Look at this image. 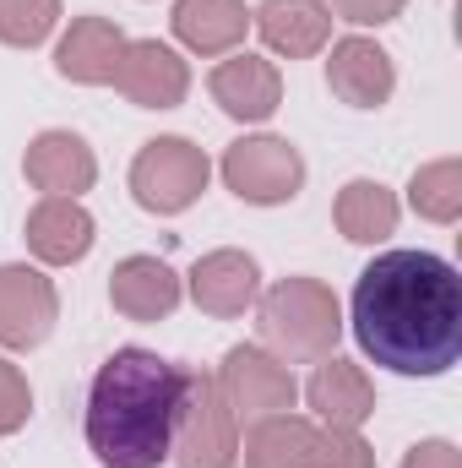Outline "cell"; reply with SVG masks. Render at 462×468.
Wrapping results in <instances>:
<instances>
[{
    "instance_id": "obj_1",
    "label": "cell",
    "mask_w": 462,
    "mask_h": 468,
    "mask_svg": "<svg viewBox=\"0 0 462 468\" xmlns=\"http://www.w3.org/2000/svg\"><path fill=\"white\" fill-rule=\"evenodd\" d=\"M364 359L392 376H446L462 354V278L436 250H381L348 300Z\"/></svg>"
},
{
    "instance_id": "obj_2",
    "label": "cell",
    "mask_w": 462,
    "mask_h": 468,
    "mask_svg": "<svg viewBox=\"0 0 462 468\" xmlns=\"http://www.w3.org/2000/svg\"><path fill=\"white\" fill-rule=\"evenodd\" d=\"M174 409H180V365L142 344H125L99 365L88 387V414H82L88 452L99 458V468L169 463Z\"/></svg>"
},
{
    "instance_id": "obj_3",
    "label": "cell",
    "mask_w": 462,
    "mask_h": 468,
    "mask_svg": "<svg viewBox=\"0 0 462 468\" xmlns=\"http://www.w3.org/2000/svg\"><path fill=\"white\" fill-rule=\"evenodd\" d=\"M256 333H261V349L278 354L283 365H316V359L338 354L343 305L321 278L294 272L256 294Z\"/></svg>"
},
{
    "instance_id": "obj_4",
    "label": "cell",
    "mask_w": 462,
    "mask_h": 468,
    "mask_svg": "<svg viewBox=\"0 0 462 468\" xmlns=\"http://www.w3.org/2000/svg\"><path fill=\"white\" fill-rule=\"evenodd\" d=\"M174 468H239V420L224 403L213 370H180V409H174Z\"/></svg>"
},
{
    "instance_id": "obj_5",
    "label": "cell",
    "mask_w": 462,
    "mask_h": 468,
    "mask_svg": "<svg viewBox=\"0 0 462 468\" xmlns=\"http://www.w3.org/2000/svg\"><path fill=\"white\" fill-rule=\"evenodd\" d=\"M207 180H213V158L191 136H152L131 158V197L142 213H158V218L196 207Z\"/></svg>"
},
{
    "instance_id": "obj_6",
    "label": "cell",
    "mask_w": 462,
    "mask_h": 468,
    "mask_svg": "<svg viewBox=\"0 0 462 468\" xmlns=\"http://www.w3.org/2000/svg\"><path fill=\"white\" fill-rule=\"evenodd\" d=\"M218 175L239 202L250 207H283L305 191V158L289 136H239L224 147L218 158Z\"/></svg>"
},
{
    "instance_id": "obj_7",
    "label": "cell",
    "mask_w": 462,
    "mask_h": 468,
    "mask_svg": "<svg viewBox=\"0 0 462 468\" xmlns=\"http://www.w3.org/2000/svg\"><path fill=\"white\" fill-rule=\"evenodd\" d=\"M213 381H218V392H224V403L234 409L239 425L267 420V414H289L294 398H299L294 365H283L278 354H267L261 344H234Z\"/></svg>"
},
{
    "instance_id": "obj_8",
    "label": "cell",
    "mask_w": 462,
    "mask_h": 468,
    "mask_svg": "<svg viewBox=\"0 0 462 468\" xmlns=\"http://www.w3.org/2000/svg\"><path fill=\"white\" fill-rule=\"evenodd\" d=\"M60 322V294L44 267L0 261V349H38Z\"/></svg>"
},
{
    "instance_id": "obj_9",
    "label": "cell",
    "mask_w": 462,
    "mask_h": 468,
    "mask_svg": "<svg viewBox=\"0 0 462 468\" xmlns=\"http://www.w3.org/2000/svg\"><path fill=\"white\" fill-rule=\"evenodd\" d=\"M110 88H120V99L136 110H180L191 93V66L163 38H125L120 71Z\"/></svg>"
},
{
    "instance_id": "obj_10",
    "label": "cell",
    "mask_w": 462,
    "mask_h": 468,
    "mask_svg": "<svg viewBox=\"0 0 462 468\" xmlns=\"http://www.w3.org/2000/svg\"><path fill=\"white\" fill-rule=\"evenodd\" d=\"M207 93H213V104H218L229 120H239V125H261V120L278 115V104H283V77H278V66H272L267 55L234 49V55H224V60L213 66Z\"/></svg>"
},
{
    "instance_id": "obj_11",
    "label": "cell",
    "mask_w": 462,
    "mask_h": 468,
    "mask_svg": "<svg viewBox=\"0 0 462 468\" xmlns=\"http://www.w3.org/2000/svg\"><path fill=\"white\" fill-rule=\"evenodd\" d=\"M185 294L196 300L202 316L234 322V316H245V311L256 305V294H261V267H256L250 250H234V245L207 250V256H196V267L185 272Z\"/></svg>"
},
{
    "instance_id": "obj_12",
    "label": "cell",
    "mask_w": 462,
    "mask_h": 468,
    "mask_svg": "<svg viewBox=\"0 0 462 468\" xmlns=\"http://www.w3.org/2000/svg\"><path fill=\"white\" fill-rule=\"evenodd\" d=\"M22 175H27V186L38 197H77L82 202V191H93V180H99V158H93L88 136L49 125V131H38L27 142Z\"/></svg>"
},
{
    "instance_id": "obj_13",
    "label": "cell",
    "mask_w": 462,
    "mask_h": 468,
    "mask_svg": "<svg viewBox=\"0 0 462 468\" xmlns=\"http://www.w3.org/2000/svg\"><path fill=\"white\" fill-rule=\"evenodd\" d=\"M327 88L348 110H381L397 93V66L370 33H348L327 49Z\"/></svg>"
},
{
    "instance_id": "obj_14",
    "label": "cell",
    "mask_w": 462,
    "mask_h": 468,
    "mask_svg": "<svg viewBox=\"0 0 462 468\" xmlns=\"http://www.w3.org/2000/svg\"><path fill=\"white\" fill-rule=\"evenodd\" d=\"M22 239H27L38 267H77L93 250L99 224H93V213L77 197H38L27 224H22Z\"/></svg>"
},
{
    "instance_id": "obj_15",
    "label": "cell",
    "mask_w": 462,
    "mask_h": 468,
    "mask_svg": "<svg viewBox=\"0 0 462 468\" xmlns=\"http://www.w3.org/2000/svg\"><path fill=\"white\" fill-rule=\"evenodd\" d=\"M185 300V278L163 256H125L110 272V305L125 322H169Z\"/></svg>"
},
{
    "instance_id": "obj_16",
    "label": "cell",
    "mask_w": 462,
    "mask_h": 468,
    "mask_svg": "<svg viewBox=\"0 0 462 468\" xmlns=\"http://www.w3.org/2000/svg\"><path fill=\"white\" fill-rule=\"evenodd\" d=\"M305 403H310L316 425L359 431L375 414V381L364 376V365H353L343 354H327V359H316V370L305 381Z\"/></svg>"
},
{
    "instance_id": "obj_17",
    "label": "cell",
    "mask_w": 462,
    "mask_h": 468,
    "mask_svg": "<svg viewBox=\"0 0 462 468\" xmlns=\"http://www.w3.org/2000/svg\"><path fill=\"white\" fill-rule=\"evenodd\" d=\"M250 27L278 60H310L332 44V11L321 0H261L250 11Z\"/></svg>"
},
{
    "instance_id": "obj_18",
    "label": "cell",
    "mask_w": 462,
    "mask_h": 468,
    "mask_svg": "<svg viewBox=\"0 0 462 468\" xmlns=\"http://www.w3.org/2000/svg\"><path fill=\"white\" fill-rule=\"evenodd\" d=\"M120 49H125V33L110 16H77L60 44H55V71L77 88H110L120 71Z\"/></svg>"
},
{
    "instance_id": "obj_19",
    "label": "cell",
    "mask_w": 462,
    "mask_h": 468,
    "mask_svg": "<svg viewBox=\"0 0 462 468\" xmlns=\"http://www.w3.org/2000/svg\"><path fill=\"white\" fill-rule=\"evenodd\" d=\"M174 38L202 55V60H224L245 44L250 33V5L245 0H174Z\"/></svg>"
},
{
    "instance_id": "obj_20",
    "label": "cell",
    "mask_w": 462,
    "mask_h": 468,
    "mask_svg": "<svg viewBox=\"0 0 462 468\" xmlns=\"http://www.w3.org/2000/svg\"><path fill=\"white\" fill-rule=\"evenodd\" d=\"M321 425L310 414H267L250 420V431L239 436V463L245 468H310Z\"/></svg>"
},
{
    "instance_id": "obj_21",
    "label": "cell",
    "mask_w": 462,
    "mask_h": 468,
    "mask_svg": "<svg viewBox=\"0 0 462 468\" xmlns=\"http://www.w3.org/2000/svg\"><path fill=\"white\" fill-rule=\"evenodd\" d=\"M397 218H403V202L381 186V180H348L332 202V224L343 239L353 245H381L397 234Z\"/></svg>"
},
{
    "instance_id": "obj_22",
    "label": "cell",
    "mask_w": 462,
    "mask_h": 468,
    "mask_svg": "<svg viewBox=\"0 0 462 468\" xmlns=\"http://www.w3.org/2000/svg\"><path fill=\"white\" fill-rule=\"evenodd\" d=\"M408 207L419 218H430V224H457L462 218V164L457 158H436V164L414 169Z\"/></svg>"
},
{
    "instance_id": "obj_23",
    "label": "cell",
    "mask_w": 462,
    "mask_h": 468,
    "mask_svg": "<svg viewBox=\"0 0 462 468\" xmlns=\"http://www.w3.org/2000/svg\"><path fill=\"white\" fill-rule=\"evenodd\" d=\"M60 27V0H0V44L38 49Z\"/></svg>"
},
{
    "instance_id": "obj_24",
    "label": "cell",
    "mask_w": 462,
    "mask_h": 468,
    "mask_svg": "<svg viewBox=\"0 0 462 468\" xmlns=\"http://www.w3.org/2000/svg\"><path fill=\"white\" fill-rule=\"evenodd\" d=\"M310 468H375V452L359 431H332L321 425L316 436V452H310Z\"/></svg>"
},
{
    "instance_id": "obj_25",
    "label": "cell",
    "mask_w": 462,
    "mask_h": 468,
    "mask_svg": "<svg viewBox=\"0 0 462 468\" xmlns=\"http://www.w3.org/2000/svg\"><path fill=\"white\" fill-rule=\"evenodd\" d=\"M27 414H33V387H27V376L0 354V436H16V431L27 425Z\"/></svg>"
},
{
    "instance_id": "obj_26",
    "label": "cell",
    "mask_w": 462,
    "mask_h": 468,
    "mask_svg": "<svg viewBox=\"0 0 462 468\" xmlns=\"http://www.w3.org/2000/svg\"><path fill=\"white\" fill-rule=\"evenodd\" d=\"M321 5L332 11V22L343 16L353 27H386V22H397L408 11V0H321Z\"/></svg>"
},
{
    "instance_id": "obj_27",
    "label": "cell",
    "mask_w": 462,
    "mask_h": 468,
    "mask_svg": "<svg viewBox=\"0 0 462 468\" xmlns=\"http://www.w3.org/2000/svg\"><path fill=\"white\" fill-rule=\"evenodd\" d=\"M397 468H462V452L446 441V436H430V441H414L408 458Z\"/></svg>"
}]
</instances>
